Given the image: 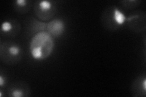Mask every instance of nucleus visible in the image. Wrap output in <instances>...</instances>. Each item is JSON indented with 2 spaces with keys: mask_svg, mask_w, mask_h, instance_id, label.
Here are the masks:
<instances>
[{
  "mask_svg": "<svg viewBox=\"0 0 146 97\" xmlns=\"http://www.w3.org/2000/svg\"><path fill=\"white\" fill-rule=\"evenodd\" d=\"M23 50L20 46L12 41H1L0 58L7 64L17 63L21 59Z\"/></svg>",
  "mask_w": 146,
  "mask_h": 97,
  "instance_id": "nucleus-3",
  "label": "nucleus"
},
{
  "mask_svg": "<svg viewBox=\"0 0 146 97\" xmlns=\"http://www.w3.org/2000/svg\"><path fill=\"white\" fill-rule=\"evenodd\" d=\"M126 22L131 30L135 32H142L146 28V13L141 11L132 12L127 18Z\"/></svg>",
  "mask_w": 146,
  "mask_h": 97,
  "instance_id": "nucleus-5",
  "label": "nucleus"
},
{
  "mask_svg": "<svg viewBox=\"0 0 146 97\" xmlns=\"http://www.w3.org/2000/svg\"><path fill=\"white\" fill-rule=\"evenodd\" d=\"M21 30L20 23L16 20H8L2 22L1 26V35L6 37H14Z\"/></svg>",
  "mask_w": 146,
  "mask_h": 97,
  "instance_id": "nucleus-6",
  "label": "nucleus"
},
{
  "mask_svg": "<svg viewBox=\"0 0 146 97\" xmlns=\"http://www.w3.org/2000/svg\"><path fill=\"white\" fill-rule=\"evenodd\" d=\"M34 11L40 20L49 21L52 19L56 13V3L48 0H38L34 4Z\"/></svg>",
  "mask_w": 146,
  "mask_h": 97,
  "instance_id": "nucleus-4",
  "label": "nucleus"
},
{
  "mask_svg": "<svg viewBox=\"0 0 146 97\" xmlns=\"http://www.w3.org/2000/svg\"><path fill=\"white\" fill-rule=\"evenodd\" d=\"M6 82L7 78H6V76L1 73V74L0 75V86L3 87L6 84Z\"/></svg>",
  "mask_w": 146,
  "mask_h": 97,
  "instance_id": "nucleus-13",
  "label": "nucleus"
},
{
  "mask_svg": "<svg viewBox=\"0 0 146 97\" xmlns=\"http://www.w3.org/2000/svg\"><path fill=\"white\" fill-rule=\"evenodd\" d=\"M30 94L29 86L25 82H14L8 89V95L12 97H27Z\"/></svg>",
  "mask_w": 146,
  "mask_h": 97,
  "instance_id": "nucleus-7",
  "label": "nucleus"
},
{
  "mask_svg": "<svg viewBox=\"0 0 146 97\" xmlns=\"http://www.w3.org/2000/svg\"><path fill=\"white\" fill-rule=\"evenodd\" d=\"M127 16L121 9L116 6H110L105 9L101 16L103 27L109 31H116L124 25Z\"/></svg>",
  "mask_w": 146,
  "mask_h": 97,
  "instance_id": "nucleus-2",
  "label": "nucleus"
},
{
  "mask_svg": "<svg viewBox=\"0 0 146 97\" xmlns=\"http://www.w3.org/2000/svg\"><path fill=\"white\" fill-rule=\"evenodd\" d=\"M54 48L53 36L46 31L35 34L32 38L29 50L31 57L35 60L43 61L51 55Z\"/></svg>",
  "mask_w": 146,
  "mask_h": 97,
  "instance_id": "nucleus-1",
  "label": "nucleus"
},
{
  "mask_svg": "<svg viewBox=\"0 0 146 97\" xmlns=\"http://www.w3.org/2000/svg\"><path fill=\"white\" fill-rule=\"evenodd\" d=\"M65 30V24L61 19H54L48 23L47 32L54 37H58L63 35Z\"/></svg>",
  "mask_w": 146,
  "mask_h": 97,
  "instance_id": "nucleus-9",
  "label": "nucleus"
},
{
  "mask_svg": "<svg viewBox=\"0 0 146 97\" xmlns=\"http://www.w3.org/2000/svg\"><path fill=\"white\" fill-rule=\"evenodd\" d=\"M33 6V2L29 0H16L13 1L15 10L21 14H25L28 12Z\"/></svg>",
  "mask_w": 146,
  "mask_h": 97,
  "instance_id": "nucleus-10",
  "label": "nucleus"
},
{
  "mask_svg": "<svg viewBox=\"0 0 146 97\" xmlns=\"http://www.w3.org/2000/svg\"><path fill=\"white\" fill-rule=\"evenodd\" d=\"M131 94L135 97H145L146 96V76L141 75L135 78L131 87Z\"/></svg>",
  "mask_w": 146,
  "mask_h": 97,
  "instance_id": "nucleus-8",
  "label": "nucleus"
},
{
  "mask_svg": "<svg viewBox=\"0 0 146 97\" xmlns=\"http://www.w3.org/2000/svg\"><path fill=\"white\" fill-rule=\"evenodd\" d=\"M48 23L34 19L31 22V30L33 32L37 34L47 29Z\"/></svg>",
  "mask_w": 146,
  "mask_h": 97,
  "instance_id": "nucleus-11",
  "label": "nucleus"
},
{
  "mask_svg": "<svg viewBox=\"0 0 146 97\" xmlns=\"http://www.w3.org/2000/svg\"><path fill=\"white\" fill-rule=\"evenodd\" d=\"M120 3L125 9L130 10L139 6L141 1L139 0H124V1H121Z\"/></svg>",
  "mask_w": 146,
  "mask_h": 97,
  "instance_id": "nucleus-12",
  "label": "nucleus"
}]
</instances>
